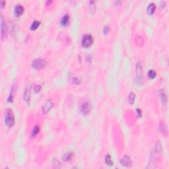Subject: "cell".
I'll return each mask as SVG.
<instances>
[{
    "label": "cell",
    "mask_w": 169,
    "mask_h": 169,
    "mask_svg": "<svg viewBox=\"0 0 169 169\" xmlns=\"http://www.w3.org/2000/svg\"><path fill=\"white\" fill-rule=\"evenodd\" d=\"M161 153H162V146H161L160 141H158L151 151V156H150L149 166H148V168H149V169L155 168L154 165L156 164L158 158L161 157Z\"/></svg>",
    "instance_id": "1"
},
{
    "label": "cell",
    "mask_w": 169,
    "mask_h": 169,
    "mask_svg": "<svg viewBox=\"0 0 169 169\" xmlns=\"http://www.w3.org/2000/svg\"><path fill=\"white\" fill-rule=\"evenodd\" d=\"M5 123L9 127H11L15 124V117L11 109H7L5 114Z\"/></svg>",
    "instance_id": "2"
},
{
    "label": "cell",
    "mask_w": 169,
    "mask_h": 169,
    "mask_svg": "<svg viewBox=\"0 0 169 169\" xmlns=\"http://www.w3.org/2000/svg\"><path fill=\"white\" fill-rule=\"evenodd\" d=\"M93 37L91 34H87L84 35L82 38V46L85 48H88L93 44Z\"/></svg>",
    "instance_id": "3"
},
{
    "label": "cell",
    "mask_w": 169,
    "mask_h": 169,
    "mask_svg": "<svg viewBox=\"0 0 169 169\" xmlns=\"http://www.w3.org/2000/svg\"><path fill=\"white\" fill-rule=\"evenodd\" d=\"M136 75H137V82L139 84H142L143 83V69L140 62H137L136 65Z\"/></svg>",
    "instance_id": "4"
},
{
    "label": "cell",
    "mask_w": 169,
    "mask_h": 169,
    "mask_svg": "<svg viewBox=\"0 0 169 169\" xmlns=\"http://www.w3.org/2000/svg\"><path fill=\"white\" fill-rule=\"evenodd\" d=\"M46 65V62L44 59H36L32 62V65L35 69H42L44 68Z\"/></svg>",
    "instance_id": "5"
},
{
    "label": "cell",
    "mask_w": 169,
    "mask_h": 169,
    "mask_svg": "<svg viewBox=\"0 0 169 169\" xmlns=\"http://www.w3.org/2000/svg\"><path fill=\"white\" fill-rule=\"evenodd\" d=\"M120 164L126 167H131L133 165L132 161L131 160L130 157L127 155H125L121 158V160H120Z\"/></svg>",
    "instance_id": "6"
},
{
    "label": "cell",
    "mask_w": 169,
    "mask_h": 169,
    "mask_svg": "<svg viewBox=\"0 0 169 169\" xmlns=\"http://www.w3.org/2000/svg\"><path fill=\"white\" fill-rule=\"evenodd\" d=\"M31 84H28L26 85L25 88V90L24 93V100H25L26 102L30 103L31 101Z\"/></svg>",
    "instance_id": "7"
},
{
    "label": "cell",
    "mask_w": 169,
    "mask_h": 169,
    "mask_svg": "<svg viewBox=\"0 0 169 169\" xmlns=\"http://www.w3.org/2000/svg\"><path fill=\"white\" fill-rule=\"evenodd\" d=\"M53 106V103L51 101V100H48L46 102L45 104H44L43 108H42V112L44 114H47V113L50 110V109Z\"/></svg>",
    "instance_id": "8"
},
{
    "label": "cell",
    "mask_w": 169,
    "mask_h": 169,
    "mask_svg": "<svg viewBox=\"0 0 169 169\" xmlns=\"http://www.w3.org/2000/svg\"><path fill=\"white\" fill-rule=\"evenodd\" d=\"M81 110V112L84 115L88 114L90 111V104L89 102H84L83 104H82Z\"/></svg>",
    "instance_id": "9"
},
{
    "label": "cell",
    "mask_w": 169,
    "mask_h": 169,
    "mask_svg": "<svg viewBox=\"0 0 169 169\" xmlns=\"http://www.w3.org/2000/svg\"><path fill=\"white\" fill-rule=\"evenodd\" d=\"M158 130L163 135H167V134H168L167 126H166V124H165V122H164V121H161V123L159 124Z\"/></svg>",
    "instance_id": "10"
},
{
    "label": "cell",
    "mask_w": 169,
    "mask_h": 169,
    "mask_svg": "<svg viewBox=\"0 0 169 169\" xmlns=\"http://www.w3.org/2000/svg\"><path fill=\"white\" fill-rule=\"evenodd\" d=\"M1 37L2 38H4V37L6 36V32H7V31H6V25H5V21L3 19V17L1 16Z\"/></svg>",
    "instance_id": "11"
},
{
    "label": "cell",
    "mask_w": 169,
    "mask_h": 169,
    "mask_svg": "<svg viewBox=\"0 0 169 169\" xmlns=\"http://www.w3.org/2000/svg\"><path fill=\"white\" fill-rule=\"evenodd\" d=\"M23 11H24V8H23V6L21 5H18L15 8V15L17 17L23 14Z\"/></svg>",
    "instance_id": "12"
},
{
    "label": "cell",
    "mask_w": 169,
    "mask_h": 169,
    "mask_svg": "<svg viewBox=\"0 0 169 169\" xmlns=\"http://www.w3.org/2000/svg\"><path fill=\"white\" fill-rule=\"evenodd\" d=\"M158 95H159V97H160L162 102L164 104H166V102H167V97H166V95L165 93H164V91L163 89H161V90H159Z\"/></svg>",
    "instance_id": "13"
},
{
    "label": "cell",
    "mask_w": 169,
    "mask_h": 169,
    "mask_svg": "<svg viewBox=\"0 0 169 169\" xmlns=\"http://www.w3.org/2000/svg\"><path fill=\"white\" fill-rule=\"evenodd\" d=\"M155 9H156V5H155V3H151L149 5H148L147 9V13L150 15H153L154 13V12H155Z\"/></svg>",
    "instance_id": "14"
},
{
    "label": "cell",
    "mask_w": 169,
    "mask_h": 169,
    "mask_svg": "<svg viewBox=\"0 0 169 169\" xmlns=\"http://www.w3.org/2000/svg\"><path fill=\"white\" fill-rule=\"evenodd\" d=\"M69 17L68 15H65L63 17H62L61 20V23L63 26H66L69 23Z\"/></svg>",
    "instance_id": "15"
},
{
    "label": "cell",
    "mask_w": 169,
    "mask_h": 169,
    "mask_svg": "<svg viewBox=\"0 0 169 169\" xmlns=\"http://www.w3.org/2000/svg\"><path fill=\"white\" fill-rule=\"evenodd\" d=\"M73 157V153L71 152H68L65 153L63 155V159L65 161H69L71 159V158Z\"/></svg>",
    "instance_id": "16"
},
{
    "label": "cell",
    "mask_w": 169,
    "mask_h": 169,
    "mask_svg": "<svg viewBox=\"0 0 169 169\" xmlns=\"http://www.w3.org/2000/svg\"><path fill=\"white\" fill-rule=\"evenodd\" d=\"M89 8H90V11L91 12V13L94 14L95 13V9H96L95 1H89Z\"/></svg>",
    "instance_id": "17"
},
{
    "label": "cell",
    "mask_w": 169,
    "mask_h": 169,
    "mask_svg": "<svg viewBox=\"0 0 169 169\" xmlns=\"http://www.w3.org/2000/svg\"><path fill=\"white\" fill-rule=\"evenodd\" d=\"M104 162L108 166H112L113 162L111 159V157L109 155H107L104 158Z\"/></svg>",
    "instance_id": "18"
},
{
    "label": "cell",
    "mask_w": 169,
    "mask_h": 169,
    "mask_svg": "<svg viewBox=\"0 0 169 169\" xmlns=\"http://www.w3.org/2000/svg\"><path fill=\"white\" fill-rule=\"evenodd\" d=\"M40 132V127L39 126H36L34 127V128H33V130H32V133H31V137H36L38 134V133H39Z\"/></svg>",
    "instance_id": "19"
},
{
    "label": "cell",
    "mask_w": 169,
    "mask_h": 169,
    "mask_svg": "<svg viewBox=\"0 0 169 169\" xmlns=\"http://www.w3.org/2000/svg\"><path fill=\"white\" fill-rule=\"evenodd\" d=\"M40 25V22L38 21H34V22L32 23V24L31 26V30L32 31H35L37 29L39 25Z\"/></svg>",
    "instance_id": "20"
},
{
    "label": "cell",
    "mask_w": 169,
    "mask_h": 169,
    "mask_svg": "<svg viewBox=\"0 0 169 169\" xmlns=\"http://www.w3.org/2000/svg\"><path fill=\"white\" fill-rule=\"evenodd\" d=\"M135 94L134 93H131L129 95V102L130 104H133L135 102Z\"/></svg>",
    "instance_id": "21"
},
{
    "label": "cell",
    "mask_w": 169,
    "mask_h": 169,
    "mask_svg": "<svg viewBox=\"0 0 169 169\" xmlns=\"http://www.w3.org/2000/svg\"><path fill=\"white\" fill-rule=\"evenodd\" d=\"M53 164V166L55 169H60L62 167L59 161H58L56 158H54V159H53V164Z\"/></svg>",
    "instance_id": "22"
},
{
    "label": "cell",
    "mask_w": 169,
    "mask_h": 169,
    "mask_svg": "<svg viewBox=\"0 0 169 169\" xmlns=\"http://www.w3.org/2000/svg\"><path fill=\"white\" fill-rule=\"evenodd\" d=\"M156 75H157V73L155 70L153 69H151L150 70L149 72H148V76L149 77L150 79H154L155 77H156Z\"/></svg>",
    "instance_id": "23"
},
{
    "label": "cell",
    "mask_w": 169,
    "mask_h": 169,
    "mask_svg": "<svg viewBox=\"0 0 169 169\" xmlns=\"http://www.w3.org/2000/svg\"><path fill=\"white\" fill-rule=\"evenodd\" d=\"M136 42H137V45L141 46L143 44V38L141 37H137L136 38Z\"/></svg>",
    "instance_id": "24"
},
{
    "label": "cell",
    "mask_w": 169,
    "mask_h": 169,
    "mask_svg": "<svg viewBox=\"0 0 169 169\" xmlns=\"http://www.w3.org/2000/svg\"><path fill=\"white\" fill-rule=\"evenodd\" d=\"M72 81H73V83H74V84H81V81H80V80H79L78 78L75 77H72Z\"/></svg>",
    "instance_id": "25"
},
{
    "label": "cell",
    "mask_w": 169,
    "mask_h": 169,
    "mask_svg": "<svg viewBox=\"0 0 169 169\" xmlns=\"http://www.w3.org/2000/svg\"><path fill=\"white\" fill-rule=\"evenodd\" d=\"M110 32V27L108 26H105L103 28V33L104 34H108Z\"/></svg>",
    "instance_id": "26"
},
{
    "label": "cell",
    "mask_w": 169,
    "mask_h": 169,
    "mask_svg": "<svg viewBox=\"0 0 169 169\" xmlns=\"http://www.w3.org/2000/svg\"><path fill=\"white\" fill-rule=\"evenodd\" d=\"M40 89H41V87L40 85H36L35 87H34V91L35 92H39Z\"/></svg>",
    "instance_id": "27"
},
{
    "label": "cell",
    "mask_w": 169,
    "mask_h": 169,
    "mask_svg": "<svg viewBox=\"0 0 169 169\" xmlns=\"http://www.w3.org/2000/svg\"><path fill=\"white\" fill-rule=\"evenodd\" d=\"M136 112H137V116H138L139 117H141V114H142V111H141L139 108L136 109Z\"/></svg>",
    "instance_id": "28"
},
{
    "label": "cell",
    "mask_w": 169,
    "mask_h": 169,
    "mask_svg": "<svg viewBox=\"0 0 169 169\" xmlns=\"http://www.w3.org/2000/svg\"><path fill=\"white\" fill-rule=\"evenodd\" d=\"M165 5H166V3L164 2V1H161V5H160V7H161V9H163L164 7H165Z\"/></svg>",
    "instance_id": "29"
},
{
    "label": "cell",
    "mask_w": 169,
    "mask_h": 169,
    "mask_svg": "<svg viewBox=\"0 0 169 169\" xmlns=\"http://www.w3.org/2000/svg\"><path fill=\"white\" fill-rule=\"evenodd\" d=\"M5 4V2L4 1H1V8H3Z\"/></svg>",
    "instance_id": "30"
}]
</instances>
